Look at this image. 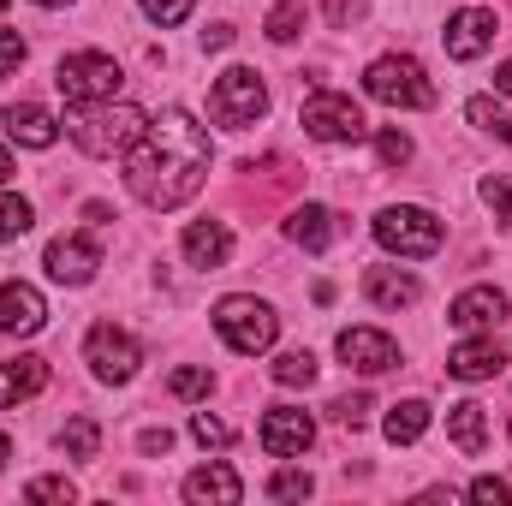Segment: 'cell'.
<instances>
[{
	"label": "cell",
	"instance_id": "obj_41",
	"mask_svg": "<svg viewBox=\"0 0 512 506\" xmlns=\"http://www.w3.org/2000/svg\"><path fill=\"white\" fill-rule=\"evenodd\" d=\"M137 447H143V453H167V447H173V435H167V429H143V435H137Z\"/></svg>",
	"mask_w": 512,
	"mask_h": 506
},
{
	"label": "cell",
	"instance_id": "obj_28",
	"mask_svg": "<svg viewBox=\"0 0 512 506\" xmlns=\"http://www.w3.org/2000/svg\"><path fill=\"white\" fill-rule=\"evenodd\" d=\"M274 381H280V387H310V381H316V358H310V352H280V358H274Z\"/></svg>",
	"mask_w": 512,
	"mask_h": 506
},
{
	"label": "cell",
	"instance_id": "obj_37",
	"mask_svg": "<svg viewBox=\"0 0 512 506\" xmlns=\"http://www.w3.org/2000/svg\"><path fill=\"white\" fill-rule=\"evenodd\" d=\"M173 393H179V399L209 393V370H197V364H191V370H173Z\"/></svg>",
	"mask_w": 512,
	"mask_h": 506
},
{
	"label": "cell",
	"instance_id": "obj_14",
	"mask_svg": "<svg viewBox=\"0 0 512 506\" xmlns=\"http://www.w3.org/2000/svg\"><path fill=\"white\" fill-rule=\"evenodd\" d=\"M42 322H48V304H42V292L36 286H24V280H0V334H42Z\"/></svg>",
	"mask_w": 512,
	"mask_h": 506
},
{
	"label": "cell",
	"instance_id": "obj_19",
	"mask_svg": "<svg viewBox=\"0 0 512 506\" xmlns=\"http://www.w3.org/2000/svg\"><path fill=\"white\" fill-rule=\"evenodd\" d=\"M245 495V483H239V471H227V465H203V471H191L185 477V501H197V506H233Z\"/></svg>",
	"mask_w": 512,
	"mask_h": 506
},
{
	"label": "cell",
	"instance_id": "obj_39",
	"mask_svg": "<svg viewBox=\"0 0 512 506\" xmlns=\"http://www.w3.org/2000/svg\"><path fill=\"white\" fill-rule=\"evenodd\" d=\"M471 501H495V506H507V501H512V489L501 483V477H477V483H471Z\"/></svg>",
	"mask_w": 512,
	"mask_h": 506
},
{
	"label": "cell",
	"instance_id": "obj_38",
	"mask_svg": "<svg viewBox=\"0 0 512 506\" xmlns=\"http://www.w3.org/2000/svg\"><path fill=\"white\" fill-rule=\"evenodd\" d=\"M18 60H24V36L0 24V78H6V72H18Z\"/></svg>",
	"mask_w": 512,
	"mask_h": 506
},
{
	"label": "cell",
	"instance_id": "obj_6",
	"mask_svg": "<svg viewBox=\"0 0 512 506\" xmlns=\"http://www.w3.org/2000/svg\"><path fill=\"white\" fill-rule=\"evenodd\" d=\"M215 328H221V340H227L233 352L256 358V352H268V346H274L280 316H274L262 298H221V304H215Z\"/></svg>",
	"mask_w": 512,
	"mask_h": 506
},
{
	"label": "cell",
	"instance_id": "obj_32",
	"mask_svg": "<svg viewBox=\"0 0 512 506\" xmlns=\"http://www.w3.org/2000/svg\"><path fill=\"white\" fill-rule=\"evenodd\" d=\"M483 203L495 209V221L512 227V173H489V179H483Z\"/></svg>",
	"mask_w": 512,
	"mask_h": 506
},
{
	"label": "cell",
	"instance_id": "obj_18",
	"mask_svg": "<svg viewBox=\"0 0 512 506\" xmlns=\"http://www.w3.org/2000/svg\"><path fill=\"white\" fill-rule=\"evenodd\" d=\"M185 256H191V268H221V262L233 256L227 221H191V227H185Z\"/></svg>",
	"mask_w": 512,
	"mask_h": 506
},
{
	"label": "cell",
	"instance_id": "obj_5",
	"mask_svg": "<svg viewBox=\"0 0 512 506\" xmlns=\"http://www.w3.org/2000/svg\"><path fill=\"white\" fill-rule=\"evenodd\" d=\"M209 114H215V126H227V131L256 126V120L268 114L262 78H256L251 66H227V72L215 78V90H209Z\"/></svg>",
	"mask_w": 512,
	"mask_h": 506
},
{
	"label": "cell",
	"instance_id": "obj_12",
	"mask_svg": "<svg viewBox=\"0 0 512 506\" xmlns=\"http://www.w3.org/2000/svg\"><path fill=\"white\" fill-rule=\"evenodd\" d=\"M495 36H501V24H495V12H489V6H465V12H453V18H447V30H441V42H447V54H453V60H477Z\"/></svg>",
	"mask_w": 512,
	"mask_h": 506
},
{
	"label": "cell",
	"instance_id": "obj_15",
	"mask_svg": "<svg viewBox=\"0 0 512 506\" xmlns=\"http://www.w3.org/2000/svg\"><path fill=\"white\" fill-rule=\"evenodd\" d=\"M447 322H453V328H465V334L495 328V322H507V292H495V286H471V292H459V298H453Z\"/></svg>",
	"mask_w": 512,
	"mask_h": 506
},
{
	"label": "cell",
	"instance_id": "obj_13",
	"mask_svg": "<svg viewBox=\"0 0 512 506\" xmlns=\"http://www.w3.org/2000/svg\"><path fill=\"white\" fill-rule=\"evenodd\" d=\"M334 346H340V358H346L358 376H382V370H399V346L387 340L382 328H346Z\"/></svg>",
	"mask_w": 512,
	"mask_h": 506
},
{
	"label": "cell",
	"instance_id": "obj_16",
	"mask_svg": "<svg viewBox=\"0 0 512 506\" xmlns=\"http://www.w3.org/2000/svg\"><path fill=\"white\" fill-rule=\"evenodd\" d=\"M501 370H507V352L495 340H465L447 358V376H459V381H489V376H501Z\"/></svg>",
	"mask_w": 512,
	"mask_h": 506
},
{
	"label": "cell",
	"instance_id": "obj_47",
	"mask_svg": "<svg viewBox=\"0 0 512 506\" xmlns=\"http://www.w3.org/2000/svg\"><path fill=\"white\" fill-rule=\"evenodd\" d=\"M0 12H6V0H0Z\"/></svg>",
	"mask_w": 512,
	"mask_h": 506
},
{
	"label": "cell",
	"instance_id": "obj_24",
	"mask_svg": "<svg viewBox=\"0 0 512 506\" xmlns=\"http://www.w3.org/2000/svg\"><path fill=\"white\" fill-rule=\"evenodd\" d=\"M423 429H429V405H423V399H399V405H387L382 435L393 441V447H411Z\"/></svg>",
	"mask_w": 512,
	"mask_h": 506
},
{
	"label": "cell",
	"instance_id": "obj_7",
	"mask_svg": "<svg viewBox=\"0 0 512 506\" xmlns=\"http://www.w3.org/2000/svg\"><path fill=\"white\" fill-rule=\"evenodd\" d=\"M298 126H304V137H316V143H364L370 137V120L358 114V102L352 96H334V90H316L298 108Z\"/></svg>",
	"mask_w": 512,
	"mask_h": 506
},
{
	"label": "cell",
	"instance_id": "obj_30",
	"mask_svg": "<svg viewBox=\"0 0 512 506\" xmlns=\"http://www.w3.org/2000/svg\"><path fill=\"white\" fill-rule=\"evenodd\" d=\"M328 411H334V423H346V429H364V423H370V411H376V399H370V393H346V399H334Z\"/></svg>",
	"mask_w": 512,
	"mask_h": 506
},
{
	"label": "cell",
	"instance_id": "obj_34",
	"mask_svg": "<svg viewBox=\"0 0 512 506\" xmlns=\"http://www.w3.org/2000/svg\"><path fill=\"white\" fill-rule=\"evenodd\" d=\"M191 435H197L203 447H227V441H233V429H227L221 417H209V411H197V417H191Z\"/></svg>",
	"mask_w": 512,
	"mask_h": 506
},
{
	"label": "cell",
	"instance_id": "obj_31",
	"mask_svg": "<svg viewBox=\"0 0 512 506\" xmlns=\"http://www.w3.org/2000/svg\"><path fill=\"white\" fill-rule=\"evenodd\" d=\"M310 489H316V483H310V471H292V465L268 477V495H274V501H304Z\"/></svg>",
	"mask_w": 512,
	"mask_h": 506
},
{
	"label": "cell",
	"instance_id": "obj_3",
	"mask_svg": "<svg viewBox=\"0 0 512 506\" xmlns=\"http://www.w3.org/2000/svg\"><path fill=\"white\" fill-rule=\"evenodd\" d=\"M54 84H60V96L78 108V102H114V96H120V84H126V72H120V60H114V54L84 48V54H66V60H60Z\"/></svg>",
	"mask_w": 512,
	"mask_h": 506
},
{
	"label": "cell",
	"instance_id": "obj_17",
	"mask_svg": "<svg viewBox=\"0 0 512 506\" xmlns=\"http://www.w3.org/2000/svg\"><path fill=\"white\" fill-rule=\"evenodd\" d=\"M286 239H292V245H304V251H328V245L340 239V221H334V209H322V203H304V209H292V221H286Z\"/></svg>",
	"mask_w": 512,
	"mask_h": 506
},
{
	"label": "cell",
	"instance_id": "obj_44",
	"mask_svg": "<svg viewBox=\"0 0 512 506\" xmlns=\"http://www.w3.org/2000/svg\"><path fill=\"white\" fill-rule=\"evenodd\" d=\"M12 179V155H6V143H0V185Z\"/></svg>",
	"mask_w": 512,
	"mask_h": 506
},
{
	"label": "cell",
	"instance_id": "obj_11",
	"mask_svg": "<svg viewBox=\"0 0 512 506\" xmlns=\"http://www.w3.org/2000/svg\"><path fill=\"white\" fill-rule=\"evenodd\" d=\"M310 441H316L310 411H298V405H274V411L262 417V453H268V459H292V453H304Z\"/></svg>",
	"mask_w": 512,
	"mask_h": 506
},
{
	"label": "cell",
	"instance_id": "obj_21",
	"mask_svg": "<svg viewBox=\"0 0 512 506\" xmlns=\"http://www.w3.org/2000/svg\"><path fill=\"white\" fill-rule=\"evenodd\" d=\"M364 298L382 304V310H405V304L423 298V286H417L411 274H399V268H370V274H364Z\"/></svg>",
	"mask_w": 512,
	"mask_h": 506
},
{
	"label": "cell",
	"instance_id": "obj_9",
	"mask_svg": "<svg viewBox=\"0 0 512 506\" xmlns=\"http://www.w3.org/2000/svg\"><path fill=\"white\" fill-rule=\"evenodd\" d=\"M84 364H90L102 381H114V387H120V381L137 376V364H143V346L131 340L126 328H114V322H96V328H90V340H84Z\"/></svg>",
	"mask_w": 512,
	"mask_h": 506
},
{
	"label": "cell",
	"instance_id": "obj_22",
	"mask_svg": "<svg viewBox=\"0 0 512 506\" xmlns=\"http://www.w3.org/2000/svg\"><path fill=\"white\" fill-rule=\"evenodd\" d=\"M6 131H12L24 149H48V143L60 137V120H54L48 108H36V102H18V108H6Z\"/></svg>",
	"mask_w": 512,
	"mask_h": 506
},
{
	"label": "cell",
	"instance_id": "obj_10",
	"mask_svg": "<svg viewBox=\"0 0 512 506\" xmlns=\"http://www.w3.org/2000/svg\"><path fill=\"white\" fill-rule=\"evenodd\" d=\"M42 268L60 280V286H84V280H96V268H102V251H96V239H84V233H60L48 256H42Z\"/></svg>",
	"mask_w": 512,
	"mask_h": 506
},
{
	"label": "cell",
	"instance_id": "obj_23",
	"mask_svg": "<svg viewBox=\"0 0 512 506\" xmlns=\"http://www.w3.org/2000/svg\"><path fill=\"white\" fill-rule=\"evenodd\" d=\"M447 435H453L459 453L477 459V453L489 447V417H483V405H477V399H459V405L447 411Z\"/></svg>",
	"mask_w": 512,
	"mask_h": 506
},
{
	"label": "cell",
	"instance_id": "obj_33",
	"mask_svg": "<svg viewBox=\"0 0 512 506\" xmlns=\"http://www.w3.org/2000/svg\"><path fill=\"white\" fill-rule=\"evenodd\" d=\"M137 6H143V12H149V18H155L161 30H167V24H185L197 0H137Z\"/></svg>",
	"mask_w": 512,
	"mask_h": 506
},
{
	"label": "cell",
	"instance_id": "obj_45",
	"mask_svg": "<svg viewBox=\"0 0 512 506\" xmlns=\"http://www.w3.org/2000/svg\"><path fill=\"white\" fill-rule=\"evenodd\" d=\"M6 459H12V441H6V435H0V465H6Z\"/></svg>",
	"mask_w": 512,
	"mask_h": 506
},
{
	"label": "cell",
	"instance_id": "obj_1",
	"mask_svg": "<svg viewBox=\"0 0 512 506\" xmlns=\"http://www.w3.org/2000/svg\"><path fill=\"white\" fill-rule=\"evenodd\" d=\"M203 179H209V131L185 108L155 114L143 137L126 149V185L149 209H179L185 197L203 191Z\"/></svg>",
	"mask_w": 512,
	"mask_h": 506
},
{
	"label": "cell",
	"instance_id": "obj_40",
	"mask_svg": "<svg viewBox=\"0 0 512 506\" xmlns=\"http://www.w3.org/2000/svg\"><path fill=\"white\" fill-rule=\"evenodd\" d=\"M352 18H364V0H328V24L352 30Z\"/></svg>",
	"mask_w": 512,
	"mask_h": 506
},
{
	"label": "cell",
	"instance_id": "obj_25",
	"mask_svg": "<svg viewBox=\"0 0 512 506\" xmlns=\"http://www.w3.org/2000/svg\"><path fill=\"white\" fill-rule=\"evenodd\" d=\"M60 447H66L72 459H96V447H102V429H96V417H72V423L60 429Z\"/></svg>",
	"mask_w": 512,
	"mask_h": 506
},
{
	"label": "cell",
	"instance_id": "obj_2",
	"mask_svg": "<svg viewBox=\"0 0 512 506\" xmlns=\"http://www.w3.org/2000/svg\"><path fill=\"white\" fill-rule=\"evenodd\" d=\"M143 126H149V114L143 108H131V102H78V114L66 120V131H72V143L84 149V155H126L131 143L143 137Z\"/></svg>",
	"mask_w": 512,
	"mask_h": 506
},
{
	"label": "cell",
	"instance_id": "obj_43",
	"mask_svg": "<svg viewBox=\"0 0 512 506\" xmlns=\"http://www.w3.org/2000/svg\"><path fill=\"white\" fill-rule=\"evenodd\" d=\"M495 90H501V96H512V60L501 66V72H495Z\"/></svg>",
	"mask_w": 512,
	"mask_h": 506
},
{
	"label": "cell",
	"instance_id": "obj_27",
	"mask_svg": "<svg viewBox=\"0 0 512 506\" xmlns=\"http://www.w3.org/2000/svg\"><path fill=\"white\" fill-rule=\"evenodd\" d=\"M262 30H268V42H298V36H304V6H298V0H280Z\"/></svg>",
	"mask_w": 512,
	"mask_h": 506
},
{
	"label": "cell",
	"instance_id": "obj_46",
	"mask_svg": "<svg viewBox=\"0 0 512 506\" xmlns=\"http://www.w3.org/2000/svg\"><path fill=\"white\" fill-rule=\"evenodd\" d=\"M42 6H66V0H42Z\"/></svg>",
	"mask_w": 512,
	"mask_h": 506
},
{
	"label": "cell",
	"instance_id": "obj_4",
	"mask_svg": "<svg viewBox=\"0 0 512 506\" xmlns=\"http://www.w3.org/2000/svg\"><path fill=\"white\" fill-rule=\"evenodd\" d=\"M364 90L376 102H387V108H435V84H429V72L411 54H382L364 72Z\"/></svg>",
	"mask_w": 512,
	"mask_h": 506
},
{
	"label": "cell",
	"instance_id": "obj_26",
	"mask_svg": "<svg viewBox=\"0 0 512 506\" xmlns=\"http://www.w3.org/2000/svg\"><path fill=\"white\" fill-rule=\"evenodd\" d=\"M30 221H36V209H30L24 197H12V191H0V245H12V239H24V233H30Z\"/></svg>",
	"mask_w": 512,
	"mask_h": 506
},
{
	"label": "cell",
	"instance_id": "obj_8",
	"mask_svg": "<svg viewBox=\"0 0 512 506\" xmlns=\"http://www.w3.org/2000/svg\"><path fill=\"white\" fill-rule=\"evenodd\" d=\"M376 239H382L393 256H435L447 233H441V221H435L429 209L399 203V209H382V215H376Z\"/></svg>",
	"mask_w": 512,
	"mask_h": 506
},
{
	"label": "cell",
	"instance_id": "obj_35",
	"mask_svg": "<svg viewBox=\"0 0 512 506\" xmlns=\"http://www.w3.org/2000/svg\"><path fill=\"white\" fill-rule=\"evenodd\" d=\"M376 155H382L387 167H405V161H411V137H405V131H382V137H376Z\"/></svg>",
	"mask_w": 512,
	"mask_h": 506
},
{
	"label": "cell",
	"instance_id": "obj_42",
	"mask_svg": "<svg viewBox=\"0 0 512 506\" xmlns=\"http://www.w3.org/2000/svg\"><path fill=\"white\" fill-rule=\"evenodd\" d=\"M203 42H209V48H227V42H233V24H215V30H203Z\"/></svg>",
	"mask_w": 512,
	"mask_h": 506
},
{
	"label": "cell",
	"instance_id": "obj_36",
	"mask_svg": "<svg viewBox=\"0 0 512 506\" xmlns=\"http://www.w3.org/2000/svg\"><path fill=\"white\" fill-rule=\"evenodd\" d=\"M24 495H30V501H72V483H66V477H36Z\"/></svg>",
	"mask_w": 512,
	"mask_h": 506
},
{
	"label": "cell",
	"instance_id": "obj_29",
	"mask_svg": "<svg viewBox=\"0 0 512 506\" xmlns=\"http://www.w3.org/2000/svg\"><path fill=\"white\" fill-rule=\"evenodd\" d=\"M465 114H471V126H483V131H495L501 143H512V114H507V108H495L489 96H477V102H471Z\"/></svg>",
	"mask_w": 512,
	"mask_h": 506
},
{
	"label": "cell",
	"instance_id": "obj_20",
	"mask_svg": "<svg viewBox=\"0 0 512 506\" xmlns=\"http://www.w3.org/2000/svg\"><path fill=\"white\" fill-rule=\"evenodd\" d=\"M42 387H48V364H42V358H12V364H0V411L36 399Z\"/></svg>",
	"mask_w": 512,
	"mask_h": 506
}]
</instances>
